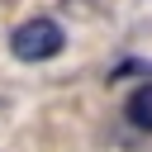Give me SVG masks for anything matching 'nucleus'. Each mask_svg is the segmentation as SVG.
<instances>
[{
	"label": "nucleus",
	"mask_w": 152,
	"mask_h": 152,
	"mask_svg": "<svg viewBox=\"0 0 152 152\" xmlns=\"http://www.w3.org/2000/svg\"><path fill=\"white\" fill-rule=\"evenodd\" d=\"M10 52L19 62H52V57L66 52V28L52 14H33V19H24L10 33Z\"/></svg>",
	"instance_id": "nucleus-1"
},
{
	"label": "nucleus",
	"mask_w": 152,
	"mask_h": 152,
	"mask_svg": "<svg viewBox=\"0 0 152 152\" xmlns=\"http://www.w3.org/2000/svg\"><path fill=\"white\" fill-rule=\"evenodd\" d=\"M124 119H128L138 133H152V81H142V86L124 100Z\"/></svg>",
	"instance_id": "nucleus-2"
}]
</instances>
